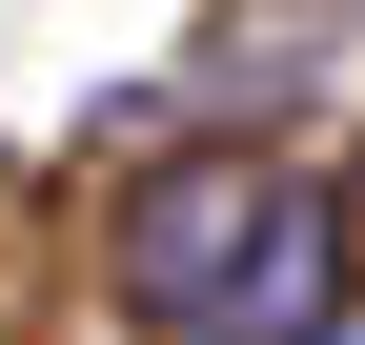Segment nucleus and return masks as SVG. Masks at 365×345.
Segmentation results:
<instances>
[{"label": "nucleus", "mask_w": 365, "mask_h": 345, "mask_svg": "<svg viewBox=\"0 0 365 345\" xmlns=\"http://www.w3.org/2000/svg\"><path fill=\"white\" fill-rule=\"evenodd\" d=\"M264 183H284L264 143H182V163H143V183H122V305H143L163 345H203L223 264H244V224H264Z\"/></svg>", "instance_id": "1"}, {"label": "nucleus", "mask_w": 365, "mask_h": 345, "mask_svg": "<svg viewBox=\"0 0 365 345\" xmlns=\"http://www.w3.org/2000/svg\"><path fill=\"white\" fill-rule=\"evenodd\" d=\"M304 345H365V305H325V325H304Z\"/></svg>", "instance_id": "3"}, {"label": "nucleus", "mask_w": 365, "mask_h": 345, "mask_svg": "<svg viewBox=\"0 0 365 345\" xmlns=\"http://www.w3.org/2000/svg\"><path fill=\"white\" fill-rule=\"evenodd\" d=\"M345 305V224L304 183H264V224H244V264H223V305H203V345H304Z\"/></svg>", "instance_id": "2"}]
</instances>
